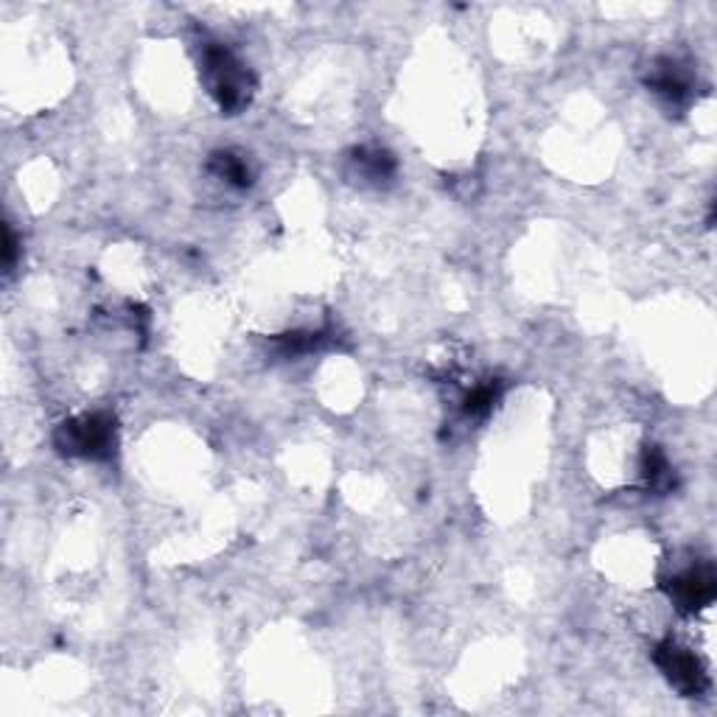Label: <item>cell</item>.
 Masks as SVG:
<instances>
[{"label": "cell", "instance_id": "3", "mask_svg": "<svg viewBox=\"0 0 717 717\" xmlns=\"http://www.w3.org/2000/svg\"><path fill=\"white\" fill-rule=\"evenodd\" d=\"M656 665L681 695L692 697L706 690V681H709L706 667L690 647L678 645V642H662L656 647Z\"/></svg>", "mask_w": 717, "mask_h": 717}, {"label": "cell", "instance_id": "6", "mask_svg": "<svg viewBox=\"0 0 717 717\" xmlns=\"http://www.w3.org/2000/svg\"><path fill=\"white\" fill-rule=\"evenodd\" d=\"M213 172H217V177L227 180V183L238 185V188H247L252 183V172L247 160L231 152H222L213 158Z\"/></svg>", "mask_w": 717, "mask_h": 717}, {"label": "cell", "instance_id": "8", "mask_svg": "<svg viewBox=\"0 0 717 717\" xmlns=\"http://www.w3.org/2000/svg\"><path fill=\"white\" fill-rule=\"evenodd\" d=\"M496 401H499V387L496 384H480V387H474L466 395V415L485 418Z\"/></svg>", "mask_w": 717, "mask_h": 717}, {"label": "cell", "instance_id": "2", "mask_svg": "<svg viewBox=\"0 0 717 717\" xmlns=\"http://www.w3.org/2000/svg\"><path fill=\"white\" fill-rule=\"evenodd\" d=\"M62 452L73 457H87V460H104L115 448V421L104 412L82 415L73 418L57 435Z\"/></svg>", "mask_w": 717, "mask_h": 717}, {"label": "cell", "instance_id": "7", "mask_svg": "<svg viewBox=\"0 0 717 717\" xmlns=\"http://www.w3.org/2000/svg\"><path fill=\"white\" fill-rule=\"evenodd\" d=\"M356 165H359V169H362V172L373 180L390 177L395 169L393 158H390L387 152H382V149H370V152L368 149H362V152L356 154Z\"/></svg>", "mask_w": 717, "mask_h": 717}, {"label": "cell", "instance_id": "4", "mask_svg": "<svg viewBox=\"0 0 717 717\" xmlns=\"http://www.w3.org/2000/svg\"><path fill=\"white\" fill-rule=\"evenodd\" d=\"M667 594L681 611H701L715 599V574L709 566H690L684 572L672 574V580L667 583Z\"/></svg>", "mask_w": 717, "mask_h": 717}, {"label": "cell", "instance_id": "1", "mask_svg": "<svg viewBox=\"0 0 717 717\" xmlns=\"http://www.w3.org/2000/svg\"><path fill=\"white\" fill-rule=\"evenodd\" d=\"M202 73L208 82V92L224 112L247 107L252 96V76L236 53L219 42H208L202 51Z\"/></svg>", "mask_w": 717, "mask_h": 717}, {"label": "cell", "instance_id": "5", "mask_svg": "<svg viewBox=\"0 0 717 717\" xmlns=\"http://www.w3.org/2000/svg\"><path fill=\"white\" fill-rule=\"evenodd\" d=\"M651 87L667 101V104L678 107L684 104V101H690V87H692L690 76H687L676 62H665L662 67H656V71H653Z\"/></svg>", "mask_w": 717, "mask_h": 717}]
</instances>
